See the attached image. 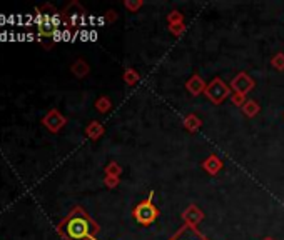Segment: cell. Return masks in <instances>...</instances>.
Instances as JSON below:
<instances>
[{"label": "cell", "instance_id": "cell-1", "mask_svg": "<svg viewBox=\"0 0 284 240\" xmlns=\"http://www.w3.org/2000/svg\"><path fill=\"white\" fill-rule=\"evenodd\" d=\"M101 227L82 207H74L67 217L57 225V233L64 240H97Z\"/></svg>", "mask_w": 284, "mask_h": 240}, {"label": "cell", "instance_id": "cell-2", "mask_svg": "<svg viewBox=\"0 0 284 240\" xmlns=\"http://www.w3.org/2000/svg\"><path fill=\"white\" fill-rule=\"evenodd\" d=\"M134 218L137 220L140 225H151L152 222L159 217V208L154 205L152 202V194L149 195V199L139 202L137 205L134 207Z\"/></svg>", "mask_w": 284, "mask_h": 240}, {"label": "cell", "instance_id": "cell-3", "mask_svg": "<svg viewBox=\"0 0 284 240\" xmlns=\"http://www.w3.org/2000/svg\"><path fill=\"white\" fill-rule=\"evenodd\" d=\"M229 93H231L229 92V87L226 85V83L221 80L219 77H218V79H214L207 85V88H206V95L211 98L214 103H221L226 97L229 95Z\"/></svg>", "mask_w": 284, "mask_h": 240}, {"label": "cell", "instance_id": "cell-4", "mask_svg": "<svg viewBox=\"0 0 284 240\" xmlns=\"http://www.w3.org/2000/svg\"><path fill=\"white\" fill-rule=\"evenodd\" d=\"M42 124H44V127L49 129L52 134H57L67 124V120L57 108H52V110L47 112L45 117L42 118Z\"/></svg>", "mask_w": 284, "mask_h": 240}, {"label": "cell", "instance_id": "cell-5", "mask_svg": "<svg viewBox=\"0 0 284 240\" xmlns=\"http://www.w3.org/2000/svg\"><path fill=\"white\" fill-rule=\"evenodd\" d=\"M169 240H209V238L206 235H202V233L199 232L194 225L184 223V225L179 228V230Z\"/></svg>", "mask_w": 284, "mask_h": 240}, {"label": "cell", "instance_id": "cell-6", "mask_svg": "<svg viewBox=\"0 0 284 240\" xmlns=\"http://www.w3.org/2000/svg\"><path fill=\"white\" fill-rule=\"evenodd\" d=\"M231 85H233V88L239 93V95H244V93L248 92L249 88H252L254 82H252L246 74H239V75L233 80V83H231Z\"/></svg>", "mask_w": 284, "mask_h": 240}, {"label": "cell", "instance_id": "cell-7", "mask_svg": "<svg viewBox=\"0 0 284 240\" xmlns=\"http://www.w3.org/2000/svg\"><path fill=\"white\" fill-rule=\"evenodd\" d=\"M186 87H187V90L192 93V95H199V93L204 90V82L199 79L197 75H194L192 79L187 82Z\"/></svg>", "mask_w": 284, "mask_h": 240}, {"label": "cell", "instance_id": "cell-8", "mask_svg": "<svg viewBox=\"0 0 284 240\" xmlns=\"http://www.w3.org/2000/svg\"><path fill=\"white\" fill-rule=\"evenodd\" d=\"M86 134H87L89 139L96 140L104 134V129H102V125L99 122H92V124H89V127L86 129Z\"/></svg>", "mask_w": 284, "mask_h": 240}, {"label": "cell", "instance_id": "cell-9", "mask_svg": "<svg viewBox=\"0 0 284 240\" xmlns=\"http://www.w3.org/2000/svg\"><path fill=\"white\" fill-rule=\"evenodd\" d=\"M70 70H72V74L76 77H84V75L89 74V65L84 60H77L76 64L72 65Z\"/></svg>", "mask_w": 284, "mask_h": 240}, {"label": "cell", "instance_id": "cell-10", "mask_svg": "<svg viewBox=\"0 0 284 240\" xmlns=\"http://www.w3.org/2000/svg\"><path fill=\"white\" fill-rule=\"evenodd\" d=\"M96 107H97V110H99V112H107V110H109V107H110V102L107 100L106 97H102V98H99V100H97Z\"/></svg>", "mask_w": 284, "mask_h": 240}, {"label": "cell", "instance_id": "cell-11", "mask_svg": "<svg viewBox=\"0 0 284 240\" xmlns=\"http://www.w3.org/2000/svg\"><path fill=\"white\" fill-rule=\"evenodd\" d=\"M243 110L248 113V115H254V113H257V110H259V107H257L256 102H248L246 105L243 107Z\"/></svg>", "mask_w": 284, "mask_h": 240}, {"label": "cell", "instance_id": "cell-12", "mask_svg": "<svg viewBox=\"0 0 284 240\" xmlns=\"http://www.w3.org/2000/svg\"><path fill=\"white\" fill-rule=\"evenodd\" d=\"M119 172H120V169L115 164H110L107 169H106V174L109 175V177H115V175H119Z\"/></svg>", "mask_w": 284, "mask_h": 240}, {"label": "cell", "instance_id": "cell-13", "mask_svg": "<svg viewBox=\"0 0 284 240\" xmlns=\"http://www.w3.org/2000/svg\"><path fill=\"white\" fill-rule=\"evenodd\" d=\"M106 184H107L109 187H114L115 184H117V179H115V177H109V175H107V179H106Z\"/></svg>", "mask_w": 284, "mask_h": 240}]
</instances>
